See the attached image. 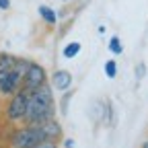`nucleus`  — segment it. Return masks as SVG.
<instances>
[{
  "label": "nucleus",
  "instance_id": "7",
  "mask_svg": "<svg viewBox=\"0 0 148 148\" xmlns=\"http://www.w3.org/2000/svg\"><path fill=\"white\" fill-rule=\"evenodd\" d=\"M51 84L56 90H68L72 86V74L68 70H56L51 76Z\"/></svg>",
  "mask_w": 148,
  "mask_h": 148
},
{
  "label": "nucleus",
  "instance_id": "17",
  "mask_svg": "<svg viewBox=\"0 0 148 148\" xmlns=\"http://www.w3.org/2000/svg\"><path fill=\"white\" fill-rule=\"evenodd\" d=\"M64 146L66 148H74V140L72 138H64Z\"/></svg>",
  "mask_w": 148,
  "mask_h": 148
},
{
  "label": "nucleus",
  "instance_id": "4",
  "mask_svg": "<svg viewBox=\"0 0 148 148\" xmlns=\"http://www.w3.org/2000/svg\"><path fill=\"white\" fill-rule=\"evenodd\" d=\"M47 82V74H45V68L41 64H37V62H31L27 72H25V76H23V82H21V88L31 92L35 88H39L41 84Z\"/></svg>",
  "mask_w": 148,
  "mask_h": 148
},
{
  "label": "nucleus",
  "instance_id": "12",
  "mask_svg": "<svg viewBox=\"0 0 148 148\" xmlns=\"http://www.w3.org/2000/svg\"><path fill=\"white\" fill-rule=\"evenodd\" d=\"M105 76L109 80H113L117 76V64H115V60H107L105 62Z\"/></svg>",
  "mask_w": 148,
  "mask_h": 148
},
{
  "label": "nucleus",
  "instance_id": "3",
  "mask_svg": "<svg viewBox=\"0 0 148 148\" xmlns=\"http://www.w3.org/2000/svg\"><path fill=\"white\" fill-rule=\"evenodd\" d=\"M27 97L29 92L18 88L16 92H12L10 99H8V105H6V117L8 121L12 123H18V121H25V113H27Z\"/></svg>",
  "mask_w": 148,
  "mask_h": 148
},
{
  "label": "nucleus",
  "instance_id": "9",
  "mask_svg": "<svg viewBox=\"0 0 148 148\" xmlns=\"http://www.w3.org/2000/svg\"><path fill=\"white\" fill-rule=\"evenodd\" d=\"M39 16L43 18L45 25H56V21H58V14H56V10L49 8L47 4H41V6H39Z\"/></svg>",
  "mask_w": 148,
  "mask_h": 148
},
{
  "label": "nucleus",
  "instance_id": "11",
  "mask_svg": "<svg viewBox=\"0 0 148 148\" xmlns=\"http://www.w3.org/2000/svg\"><path fill=\"white\" fill-rule=\"evenodd\" d=\"M109 51L113 53V56H121V51H123V43H121V39H119L117 35L111 37V41H109Z\"/></svg>",
  "mask_w": 148,
  "mask_h": 148
},
{
  "label": "nucleus",
  "instance_id": "10",
  "mask_svg": "<svg viewBox=\"0 0 148 148\" xmlns=\"http://www.w3.org/2000/svg\"><path fill=\"white\" fill-rule=\"evenodd\" d=\"M80 49H82V45L78 43V41H70L64 49H62V56L66 60H72V58H76V56L80 53Z\"/></svg>",
  "mask_w": 148,
  "mask_h": 148
},
{
  "label": "nucleus",
  "instance_id": "6",
  "mask_svg": "<svg viewBox=\"0 0 148 148\" xmlns=\"http://www.w3.org/2000/svg\"><path fill=\"white\" fill-rule=\"evenodd\" d=\"M39 125H41V130H43L45 140L58 142V140L62 138V125L56 121V117H51V119H47V121H43V123H39Z\"/></svg>",
  "mask_w": 148,
  "mask_h": 148
},
{
  "label": "nucleus",
  "instance_id": "13",
  "mask_svg": "<svg viewBox=\"0 0 148 148\" xmlns=\"http://www.w3.org/2000/svg\"><path fill=\"white\" fill-rule=\"evenodd\" d=\"M70 99H72V90H64V97H62V101H60V113H62V115L68 113V103H70Z\"/></svg>",
  "mask_w": 148,
  "mask_h": 148
},
{
  "label": "nucleus",
  "instance_id": "5",
  "mask_svg": "<svg viewBox=\"0 0 148 148\" xmlns=\"http://www.w3.org/2000/svg\"><path fill=\"white\" fill-rule=\"evenodd\" d=\"M21 82H23V74L16 72L14 68L10 72H6L2 78H0V97H10L12 92H16L21 88Z\"/></svg>",
  "mask_w": 148,
  "mask_h": 148
},
{
  "label": "nucleus",
  "instance_id": "2",
  "mask_svg": "<svg viewBox=\"0 0 148 148\" xmlns=\"http://www.w3.org/2000/svg\"><path fill=\"white\" fill-rule=\"evenodd\" d=\"M41 140H45L41 125L27 123V125L14 130L10 134V148H29V146H33L37 142H41Z\"/></svg>",
  "mask_w": 148,
  "mask_h": 148
},
{
  "label": "nucleus",
  "instance_id": "8",
  "mask_svg": "<svg viewBox=\"0 0 148 148\" xmlns=\"http://www.w3.org/2000/svg\"><path fill=\"white\" fill-rule=\"evenodd\" d=\"M14 62H16L14 56H10V53H0V78H2L6 72H10V70L14 68Z\"/></svg>",
  "mask_w": 148,
  "mask_h": 148
},
{
  "label": "nucleus",
  "instance_id": "1",
  "mask_svg": "<svg viewBox=\"0 0 148 148\" xmlns=\"http://www.w3.org/2000/svg\"><path fill=\"white\" fill-rule=\"evenodd\" d=\"M56 117V105H53V90L45 82L39 88L29 92L27 97V113H25V123L39 125L47 119Z\"/></svg>",
  "mask_w": 148,
  "mask_h": 148
},
{
  "label": "nucleus",
  "instance_id": "16",
  "mask_svg": "<svg viewBox=\"0 0 148 148\" xmlns=\"http://www.w3.org/2000/svg\"><path fill=\"white\" fill-rule=\"evenodd\" d=\"M10 8V0H0V10H8Z\"/></svg>",
  "mask_w": 148,
  "mask_h": 148
},
{
  "label": "nucleus",
  "instance_id": "14",
  "mask_svg": "<svg viewBox=\"0 0 148 148\" xmlns=\"http://www.w3.org/2000/svg\"><path fill=\"white\" fill-rule=\"evenodd\" d=\"M29 148H58V144L51 142V140H41V142H37V144H33Z\"/></svg>",
  "mask_w": 148,
  "mask_h": 148
},
{
  "label": "nucleus",
  "instance_id": "19",
  "mask_svg": "<svg viewBox=\"0 0 148 148\" xmlns=\"http://www.w3.org/2000/svg\"><path fill=\"white\" fill-rule=\"evenodd\" d=\"M62 2H68V0H62Z\"/></svg>",
  "mask_w": 148,
  "mask_h": 148
},
{
  "label": "nucleus",
  "instance_id": "18",
  "mask_svg": "<svg viewBox=\"0 0 148 148\" xmlns=\"http://www.w3.org/2000/svg\"><path fill=\"white\" fill-rule=\"evenodd\" d=\"M140 148H148V138H146V140L142 142V146H140Z\"/></svg>",
  "mask_w": 148,
  "mask_h": 148
},
{
  "label": "nucleus",
  "instance_id": "15",
  "mask_svg": "<svg viewBox=\"0 0 148 148\" xmlns=\"http://www.w3.org/2000/svg\"><path fill=\"white\" fill-rule=\"evenodd\" d=\"M144 76H146V64H144V62H140V64L136 66V80L140 82Z\"/></svg>",
  "mask_w": 148,
  "mask_h": 148
}]
</instances>
